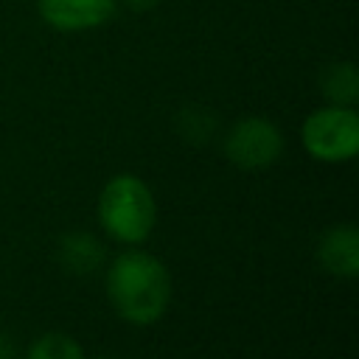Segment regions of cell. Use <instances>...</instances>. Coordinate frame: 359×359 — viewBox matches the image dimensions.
<instances>
[{
	"instance_id": "obj_1",
	"label": "cell",
	"mask_w": 359,
	"mask_h": 359,
	"mask_svg": "<svg viewBox=\"0 0 359 359\" xmlns=\"http://www.w3.org/2000/svg\"><path fill=\"white\" fill-rule=\"evenodd\" d=\"M107 297L121 320L151 325L171 303V272L157 255L126 250L107 266Z\"/></svg>"
},
{
	"instance_id": "obj_2",
	"label": "cell",
	"mask_w": 359,
	"mask_h": 359,
	"mask_svg": "<svg viewBox=\"0 0 359 359\" xmlns=\"http://www.w3.org/2000/svg\"><path fill=\"white\" fill-rule=\"evenodd\" d=\"M98 222L121 244H143L157 224V202L137 174H115L98 194Z\"/></svg>"
},
{
	"instance_id": "obj_3",
	"label": "cell",
	"mask_w": 359,
	"mask_h": 359,
	"mask_svg": "<svg viewBox=\"0 0 359 359\" xmlns=\"http://www.w3.org/2000/svg\"><path fill=\"white\" fill-rule=\"evenodd\" d=\"M300 143L320 163H348L359 154V112L356 107L323 104L303 118Z\"/></svg>"
},
{
	"instance_id": "obj_4",
	"label": "cell",
	"mask_w": 359,
	"mask_h": 359,
	"mask_svg": "<svg viewBox=\"0 0 359 359\" xmlns=\"http://www.w3.org/2000/svg\"><path fill=\"white\" fill-rule=\"evenodd\" d=\"M283 132L275 121L264 115L238 118L224 135V157L241 171H261L280 160Z\"/></svg>"
},
{
	"instance_id": "obj_5",
	"label": "cell",
	"mask_w": 359,
	"mask_h": 359,
	"mask_svg": "<svg viewBox=\"0 0 359 359\" xmlns=\"http://www.w3.org/2000/svg\"><path fill=\"white\" fill-rule=\"evenodd\" d=\"M39 20L59 34L104 28L118 14V0H34Z\"/></svg>"
},
{
	"instance_id": "obj_6",
	"label": "cell",
	"mask_w": 359,
	"mask_h": 359,
	"mask_svg": "<svg viewBox=\"0 0 359 359\" xmlns=\"http://www.w3.org/2000/svg\"><path fill=\"white\" fill-rule=\"evenodd\" d=\"M317 261L328 275H359V230L353 224H334L317 241Z\"/></svg>"
},
{
	"instance_id": "obj_7",
	"label": "cell",
	"mask_w": 359,
	"mask_h": 359,
	"mask_svg": "<svg viewBox=\"0 0 359 359\" xmlns=\"http://www.w3.org/2000/svg\"><path fill=\"white\" fill-rule=\"evenodd\" d=\"M59 261L73 275H90L104 264V244L90 233H67L59 241Z\"/></svg>"
},
{
	"instance_id": "obj_8",
	"label": "cell",
	"mask_w": 359,
	"mask_h": 359,
	"mask_svg": "<svg viewBox=\"0 0 359 359\" xmlns=\"http://www.w3.org/2000/svg\"><path fill=\"white\" fill-rule=\"evenodd\" d=\"M320 93L325 104L339 107H356L359 98V70L353 62H331L320 73Z\"/></svg>"
},
{
	"instance_id": "obj_9",
	"label": "cell",
	"mask_w": 359,
	"mask_h": 359,
	"mask_svg": "<svg viewBox=\"0 0 359 359\" xmlns=\"http://www.w3.org/2000/svg\"><path fill=\"white\" fill-rule=\"evenodd\" d=\"M25 359H84V351L70 334L48 331L34 339Z\"/></svg>"
},
{
	"instance_id": "obj_10",
	"label": "cell",
	"mask_w": 359,
	"mask_h": 359,
	"mask_svg": "<svg viewBox=\"0 0 359 359\" xmlns=\"http://www.w3.org/2000/svg\"><path fill=\"white\" fill-rule=\"evenodd\" d=\"M163 0H118V6H126L129 11H135V14H146V11H151V8H157Z\"/></svg>"
}]
</instances>
